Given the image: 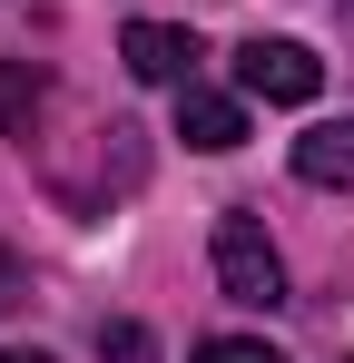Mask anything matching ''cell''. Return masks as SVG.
I'll return each mask as SVG.
<instances>
[{
	"label": "cell",
	"mask_w": 354,
	"mask_h": 363,
	"mask_svg": "<svg viewBox=\"0 0 354 363\" xmlns=\"http://www.w3.org/2000/svg\"><path fill=\"white\" fill-rule=\"evenodd\" d=\"M217 295L227 304H286V255H276V236H266V216L256 206H227L217 216Z\"/></svg>",
	"instance_id": "1"
},
{
	"label": "cell",
	"mask_w": 354,
	"mask_h": 363,
	"mask_svg": "<svg viewBox=\"0 0 354 363\" xmlns=\"http://www.w3.org/2000/svg\"><path fill=\"white\" fill-rule=\"evenodd\" d=\"M236 89L266 99V108H305V99L325 89V60H315L305 40H246V50H236Z\"/></svg>",
	"instance_id": "2"
},
{
	"label": "cell",
	"mask_w": 354,
	"mask_h": 363,
	"mask_svg": "<svg viewBox=\"0 0 354 363\" xmlns=\"http://www.w3.org/2000/svg\"><path fill=\"white\" fill-rule=\"evenodd\" d=\"M177 138L197 147V157H227V147H246V99H227V89H177Z\"/></svg>",
	"instance_id": "3"
},
{
	"label": "cell",
	"mask_w": 354,
	"mask_h": 363,
	"mask_svg": "<svg viewBox=\"0 0 354 363\" xmlns=\"http://www.w3.org/2000/svg\"><path fill=\"white\" fill-rule=\"evenodd\" d=\"M118 60L138 69L148 89H187V79H197V40H187V30H168V20H128Z\"/></svg>",
	"instance_id": "4"
},
{
	"label": "cell",
	"mask_w": 354,
	"mask_h": 363,
	"mask_svg": "<svg viewBox=\"0 0 354 363\" xmlns=\"http://www.w3.org/2000/svg\"><path fill=\"white\" fill-rule=\"evenodd\" d=\"M295 177L305 186H354V118H325L295 138Z\"/></svg>",
	"instance_id": "5"
},
{
	"label": "cell",
	"mask_w": 354,
	"mask_h": 363,
	"mask_svg": "<svg viewBox=\"0 0 354 363\" xmlns=\"http://www.w3.org/2000/svg\"><path fill=\"white\" fill-rule=\"evenodd\" d=\"M30 118H40V79H30L20 60H0V128L30 138Z\"/></svg>",
	"instance_id": "6"
},
{
	"label": "cell",
	"mask_w": 354,
	"mask_h": 363,
	"mask_svg": "<svg viewBox=\"0 0 354 363\" xmlns=\"http://www.w3.org/2000/svg\"><path fill=\"white\" fill-rule=\"evenodd\" d=\"M99 363H158V334L118 314V324H99Z\"/></svg>",
	"instance_id": "7"
},
{
	"label": "cell",
	"mask_w": 354,
	"mask_h": 363,
	"mask_svg": "<svg viewBox=\"0 0 354 363\" xmlns=\"http://www.w3.org/2000/svg\"><path fill=\"white\" fill-rule=\"evenodd\" d=\"M187 363H286V354H276V344H256V334H207Z\"/></svg>",
	"instance_id": "8"
},
{
	"label": "cell",
	"mask_w": 354,
	"mask_h": 363,
	"mask_svg": "<svg viewBox=\"0 0 354 363\" xmlns=\"http://www.w3.org/2000/svg\"><path fill=\"white\" fill-rule=\"evenodd\" d=\"M0 363H50V354H0Z\"/></svg>",
	"instance_id": "9"
}]
</instances>
